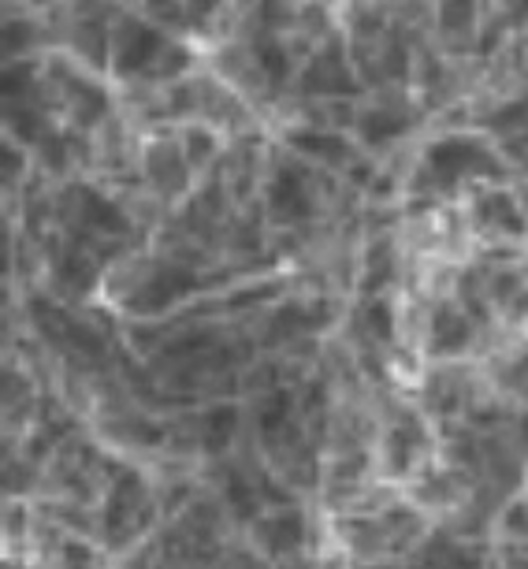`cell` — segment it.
Returning <instances> with one entry per match:
<instances>
[{"label":"cell","instance_id":"cell-1","mask_svg":"<svg viewBox=\"0 0 528 569\" xmlns=\"http://www.w3.org/2000/svg\"><path fill=\"white\" fill-rule=\"evenodd\" d=\"M186 49L172 45L160 30L146 27V23H123L116 49V67L123 75L146 71V75H175L186 67Z\"/></svg>","mask_w":528,"mask_h":569},{"label":"cell","instance_id":"cell-2","mask_svg":"<svg viewBox=\"0 0 528 569\" xmlns=\"http://www.w3.org/2000/svg\"><path fill=\"white\" fill-rule=\"evenodd\" d=\"M194 287H198V276H190L183 268H157V272L131 294L127 305H131L134 313H157L164 305L179 302V298H183L186 291H194Z\"/></svg>","mask_w":528,"mask_h":569},{"label":"cell","instance_id":"cell-3","mask_svg":"<svg viewBox=\"0 0 528 569\" xmlns=\"http://www.w3.org/2000/svg\"><path fill=\"white\" fill-rule=\"evenodd\" d=\"M138 510H146V488L142 480L127 473V477L116 480V488L108 495V510H105V532L116 543H123L127 532H134L138 525Z\"/></svg>","mask_w":528,"mask_h":569},{"label":"cell","instance_id":"cell-4","mask_svg":"<svg viewBox=\"0 0 528 569\" xmlns=\"http://www.w3.org/2000/svg\"><path fill=\"white\" fill-rule=\"evenodd\" d=\"M268 209L276 220H305V216H313V198H309V190H305L302 175L294 172V168H279L272 186H268Z\"/></svg>","mask_w":528,"mask_h":569},{"label":"cell","instance_id":"cell-5","mask_svg":"<svg viewBox=\"0 0 528 569\" xmlns=\"http://www.w3.org/2000/svg\"><path fill=\"white\" fill-rule=\"evenodd\" d=\"M253 536L261 540V547L268 555H291L305 540V521L298 510H283V514L261 517L253 525Z\"/></svg>","mask_w":528,"mask_h":569},{"label":"cell","instance_id":"cell-6","mask_svg":"<svg viewBox=\"0 0 528 569\" xmlns=\"http://www.w3.org/2000/svg\"><path fill=\"white\" fill-rule=\"evenodd\" d=\"M75 198H79V205H82L79 220L86 227H97V231H105V235H127V231H131V220H127L108 198H101L97 190L82 186Z\"/></svg>","mask_w":528,"mask_h":569},{"label":"cell","instance_id":"cell-7","mask_svg":"<svg viewBox=\"0 0 528 569\" xmlns=\"http://www.w3.org/2000/svg\"><path fill=\"white\" fill-rule=\"evenodd\" d=\"M186 168H190V160H186L175 146H164V142H157V146L149 149L146 172H149V179L160 186V190H168V194L183 190V186H186Z\"/></svg>","mask_w":528,"mask_h":569},{"label":"cell","instance_id":"cell-8","mask_svg":"<svg viewBox=\"0 0 528 569\" xmlns=\"http://www.w3.org/2000/svg\"><path fill=\"white\" fill-rule=\"evenodd\" d=\"M469 320L462 313H454L450 305L436 309V317H432V335H428V350L432 354H458L465 343H469Z\"/></svg>","mask_w":528,"mask_h":569},{"label":"cell","instance_id":"cell-9","mask_svg":"<svg viewBox=\"0 0 528 569\" xmlns=\"http://www.w3.org/2000/svg\"><path fill=\"white\" fill-rule=\"evenodd\" d=\"M343 86H350V79H346L343 64H339V49H331L324 60H313L309 64V71H305L302 79V90L305 93H328V90H343Z\"/></svg>","mask_w":528,"mask_h":569},{"label":"cell","instance_id":"cell-10","mask_svg":"<svg viewBox=\"0 0 528 569\" xmlns=\"http://www.w3.org/2000/svg\"><path fill=\"white\" fill-rule=\"evenodd\" d=\"M287 142H291L294 149H302V153H309V157H320V160H343L346 153H350L343 138L324 134V131H313V127L291 131V134H287Z\"/></svg>","mask_w":528,"mask_h":569},{"label":"cell","instance_id":"cell-11","mask_svg":"<svg viewBox=\"0 0 528 569\" xmlns=\"http://www.w3.org/2000/svg\"><path fill=\"white\" fill-rule=\"evenodd\" d=\"M235 406H216V410L205 413V424H201V443H205V450H224L227 443H231V436H235Z\"/></svg>","mask_w":528,"mask_h":569},{"label":"cell","instance_id":"cell-12","mask_svg":"<svg viewBox=\"0 0 528 569\" xmlns=\"http://www.w3.org/2000/svg\"><path fill=\"white\" fill-rule=\"evenodd\" d=\"M287 413H291V391H272V395L261 402L257 410V428H261L264 439H272L287 424Z\"/></svg>","mask_w":528,"mask_h":569},{"label":"cell","instance_id":"cell-13","mask_svg":"<svg viewBox=\"0 0 528 569\" xmlns=\"http://www.w3.org/2000/svg\"><path fill=\"white\" fill-rule=\"evenodd\" d=\"M253 53H257V64L264 67V75L272 82H283L287 79V49L279 45V41H272V38H261L257 45H253Z\"/></svg>","mask_w":528,"mask_h":569},{"label":"cell","instance_id":"cell-14","mask_svg":"<svg viewBox=\"0 0 528 569\" xmlns=\"http://www.w3.org/2000/svg\"><path fill=\"white\" fill-rule=\"evenodd\" d=\"M317 324V309H305V305H287L272 317V335H298Z\"/></svg>","mask_w":528,"mask_h":569},{"label":"cell","instance_id":"cell-15","mask_svg":"<svg viewBox=\"0 0 528 569\" xmlns=\"http://www.w3.org/2000/svg\"><path fill=\"white\" fill-rule=\"evenodd\" d=\"M227 503H231V510H235L238 517H253L257 514V488H253L246 477H238V473H231L227 477Z\"/></svg>","mask_w":528,"mask_h":569},{"label":"cell","instance_id":"cell-16","mask_svg":"<svg viewBox=\"0 0 528 569\" xmlns=\"http://www.w3.org/2000/svg\"><path fill=\"white\" fill-rule=\"evenodd\" d=\"M387 462H391V469L395 473H406L413 462V439L398 428V432H391V439H387Z\"/></svg>","mask_w":528,"mask_h":569},{"label":"cell","instance_id":"cell-17","mask_svg":"<svg viewBox=\"0 0 528 569\" xmlns=\"http://www.w3.org/2000/svg\"><path fill=\"white\" fill-rule=\"evenodd\" d=\"M212 153V134L209 131H186V160L201 164Z\"/></svg>","mask_w":528,"mask_h":569},{"label":"cell","instance_id":"cell-18","mask_svg":"<svg viewBox=\"0 0 528 569\" xmlns=\"http://www.w3.org/2000/svg\"><path fill=\"white\" fill-rule=\"evenodd\" d=\"M12 127L19 138H27V142H38L41 138V116L38 112H27V108H19V116H12Z\"/></svg>","mask_w":528,"mask_h":569},{"label":"cell","instance_id":"cell-19","mask_svg":"<svg viewBox=\"0 0 528 569\" xmlns=\"http://www.w3.org/2000/svg\"><path fill=\"white\" fill-rule=\"evenodd\" d=\"M369 324L380 339H391V331H395V324H391V309H387L383 302L369 305Z\"/></svg>","mask_w":528,"mask_h":569}]
</instances>
